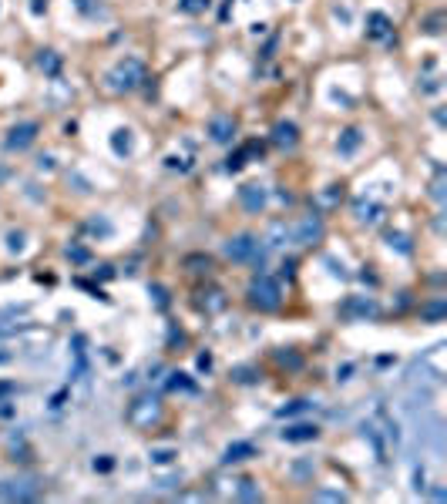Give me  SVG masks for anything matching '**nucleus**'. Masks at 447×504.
<instances>
[{
  "label": "nucleus",
  "mask_w": 447,
  "mask_h": 504,
  "mask_svg": "<svg viewBox=\"0 0 447 504\" xmlns=\"http://www.w3.org/2000/svg\"><path fill=\"white\" fill-rule=\"evenodd\" d=\"M108 88L118 91V94H128V91H138L145 81H148V71L138 57H121L111 71H108Z\"/></svg>",
  "instance_id": "1"
},
{
  "label": "nucleus",
  "mask_w": 447,
  "mask_h": 504,
  "mask_svg": "<svg viewBox=\"0 0 447 504\" xmlns=\"http://www.w3.org/2000/svg\"><path fill=\"white\" fill-rule=\"evenodd\" d=\"M245 296H249V303H253L255 310L269 313V310H280L282 289L272 276H255L253 283H249V289H245Z\"/></svg>",
  "instance_id": "2"
},
{
  "label": "nucleus",
  "mask_w": 447,
  "mask_h": 504,
  "mask_svg": "<svg viewBox=\"0 0 447 504\" xmlns=\"http://www.w3.org/2000/svg\"><path fill=\"white\" fill-rule=\"evenodd\" d=\"M323 239V219L319 215H303L289 225V242L293 246H316Z\"/></svg>",
  "instance_id": "3"
},
{
  "label": "nucleus",
  "mask_w": 447,
  "mask_h": 504,
  "mask_svg": "<svg viewBox=\"0 0 447 504\" xmlns=\"http://www.w3.org/2000/svg\"><path fill=\"white\" fill-rule=\"evenodd\" d=\"M222 252H226V259H232V262H249V259L259 256V235H253V233L232 235L229 242L222 246Z\"/></svg>",
  "instance_id": "4"
},
{
  "label": "nucleus",
  "mask_w": 447,
  "mask_h": 504,
  "mask_svg": "<svg viewBox=\"0 0 447 504\" xmlns=\"http://www.w3.org/2000/svg\"><path fill=\"white\" fill-rule=\"evenodd\" d=\"M38 121H17L11 131H7V138H4V145H7V152H24V148H31V145L38 142Z\"/></svg>",
  "instance_id": "5"
},
{
  "label": "nucleus",
  "mask_w": 447,
  "mask_h": 504,
  "mask_svg": "<svg viewBox=\"0 0 447 504\" xmlns=\"http://www.w3.org/2000/svg\"><path fill=\"white\" fill-rule=\"evenodd\" d=\"M158 414H162L158 401H155V397H141V401L131 403V410H128V420H131L135 427H152L155 420H158Z\"/></svg>",
  "instance_id": "6"
},
{
  "label": "nucleus",
  "mask_w": 447,
  "mask_h": 504,
  "mask_svg": "<svg viewBox=\"0 0 447 504\" xmlns=\"http://www.w3.org/2000/svg\"><path fill=\"white\" fill-rule=\"evenodd\" d=\"M38 494V484L31 478H21V481H0V498L4 501H31Z\"/></svg>",
  "instance_id": "7"
},
{
  "label": "nucleus",
  "mask_w": 447,
  "mask_h": 504,
  "mask_svg": "<svg viewBox=\"0 0 447 504\" xmlns=\"http://www.w3.org/2000/svg\"><path fill=\"white\" fill-rule=\"evenodd\" d=\"M239 202H243L245 212H263L269 202V192L263 185H255V181H245L243 189H239Z\"/></svg>",
  "instance_id": "8"
},
{
  "label": "nucleus",
  "mask_w": 447,
  "mask_h": 504,
  "mask_svg": "<svg viewBox=\"0 0 447 504\" xmlns=\"http://www.w3.org/2000/svg\"><path fill=\"white\" fill-rule=\"evenodd\" d=\"M367 38L370 40H390L394 38V21L380 11L367 13Z\"/></svg>",
  "instance_id": "9"
},
{
  "label": "nucleus",
  "mask_w": 447,
  "mask_h": 504,
  "mask_svg": "<svg viewBox=\"0 0 447 504\" xmlns=\"http://www.w3.org/2000/svg\"><path fill=\"white\" fill-rule=\"evenodd\" d=\"M353 212H357V219L363 222V225H380L383 215H387V208H383L380 202H373V198H357V202H353Z\"/></svg>",
  "instance_id": "10"
},
{
  "label": "nucleus",
  "mask_w": 447,
  "mask_h": 504,
  "mask_svg": "<svg viewBox=\"0 0 447 504\" xmlns=\"http://www.w3.org/2000/svg\"><path fill=\"white\" fill-rule=\"evenodd\" d=\"M209 138L216 145H229L232 138H236V121H232L229 115H216L209 121Z\"/></svg>",
  "instance_id": "11"
},
{
  "label": "nucleus",
  "mask_w": 447,
  "mask_h": 504,
  "mask_svg": "<svg viewBox=\"0 0 447 504\" xmlns=\"http://www.w3.org/2000/svg\"><path fill=\"white\" fill-rule=\"evenodd\" d=\"M272 145H280V148H296V145H299V128H296L293 121H276V128H272Z\"/></svg>",
  "instance_id": "12"
},
{
  "label": "nucleus",
  "mask_w": 447,
  "mask_h": 504,
  "mask_svg": "<svg viewBox=\"0 0 447 504\" xmlns=\"http://www.w3.org/2000/svg\"><path fill=\"white\" fill-rule=\"evenodd\" d=\"M282 440H289V444H303V440H316L319 437V427L316 424H293L286 427V430H280Z\"/></svg>",
  "instance_id": "13"
},
{
  "label": "nucleus",
  "mask_w": 447,
  "mask_h": 504,
  "mask_svg": "<svg viewBox=\"0 0 447 504\" xmlns=\"http://www.w3.org/2000/svg\"><path fill=\"white\" fill-rule=\"evenodd\" d=\"M249 457H255V447L245 444V440H239V444H229V447H226L222 464H239V461H249Z\"/></svg>",
  "instance_id": "14"
},
{
  "label": "nucleus",
  "mask_w": 447,
  "mask_h": 504,
  "mask_svg": "<svg viewBox=\"0 0 447 504\" xmlns=\"http://www.w3.org/2000/svg\"><path fill=\"white\" fill-rule=\"evenodd\" d=\"M360 142H363V131L346 128L343 135H340V142H336V152H340V155H353V152L360 148Z\"/></svg>",
  "instance_id": "15"
},
{
  "label": "nucleus",
  "mask_w": 447,
  "mask_h": 504,
  "mask_svg": "<svg viewBox=\"0 0 447 504\" xmlns=\"http://www.w3.org/2000/svg\"><path fill=\"white\" fill-rule=\"evenodd\" d=\"M38 67L48 74V78H57V74H61V54L57 51H38Z\"/></svg>",
  "instance_id": "16"
},
{
  "label": "nucleus",
  "mask_w": 447,
  "mask_h": 504,
  "mask_svg": "<svg viewBox=\"0 0 447 504\" xmlns=\"http://www.w3.org/2000/svg\"><path fill=\"white\" fill-rule=\"evenodd\" d=\"M111 148H115V155H121V158L131 155V152H135V138H131V131L118 128L115 135H111Z\"/></svg>",
  "instance_id": "17"
},
{
  "label": "nucleus",
  "mask_w": 447,
  "mask_h": 504,
  "mask_svg": "<svg viewBox=\"0 0 447 504\" xmlns=\"http://www.w3.org/2000/svg\"><path fill=\"white\" fill-rule=\"evenodd\" d=\"M286 239H289V225H286V222H272V225H269V233H266V239H263V242H266L269 249H280L282 242H286Z\"/></svg>",
  "instance_id": "18"
},
{
  "label": "nucleus",
  "mask_w": 447,
  "mask_h": 504,
  "mask_svg": "<svg viewBox=\"0 0 447 504\" xmlns=\"http://www.w3.org/2000/svg\"><path fill=\"white\" fill-rule=\"evenodd\" d=\"M346 316H353V313H357V316H377V303H373V299H363V296H357V299H350V303H346Z\"/></svg>",
  "instance_id": "19"
},
{
  "label": "nucleus",
  "mask_w": 447,
  "mask_h": 504,
  "mask_svg": "<svg viewBox=\"0 0 447 504\" xmlns=\"http://www.w3.org/2000/svg\"><path fill=\"white\" fill-rule=\"evenodd\" d=\"M71 4H74L84 17H108V11L101 7V0H71Z\"/></svg>",
  "instance_id": "20"
},
{
  "label": "nucleus",
  "mask_w": 447,
  "mask_h": 504,
  "mask_svg": "<svg viewBox=\"0 0 447 504\" xmlns=\"http://www.w3.org/2000/svg\"><path fill=\"white\" fill-rule=\"evenodd\" d=\"M168 390H175V393H195V383L185 374H168Z\"/></svg>",
  "instance_id": "21"
},
{
  "label": "nucleus",
  "mask_w": 447,
  "mask_h": 504,
  "mask_svg": "<svg viewBox=\"0 0 447 504\" xmlns=\"http://www.w3.org/2000/svg\"><path fill=\"white\" fill-rule=\"evenodd\" d=\"M387 246L390 249H397V252H404V256H410V239L404 233H387Z\"/></svg>",
  "instance_id": "22"
},
{
  "label": "nucleus",
  "mask_w": 447,
  "mask_h": 504,
  "mask_svg": "<svg viewBox=\"0 0 447 504\" xmlns=\"http://www.w3.org/2000/svg\"><path fill=\"white\" fill-rule=\"evenodd\" d=\"M212 0H179V11L182 13H205Z\"/></svg>",
  "instance_id": "23"
},
{
  "label": "nucleus",
  "mask_w": 447,
  "mask_h": 504,
  "mask_svg": "<svg viewBox=\"0 0 447 504\" xmlns=\"http://www.w3.org/2000/svg\"><path fill=\"white\" fill-rule=\"evenodd\" d=\"M88 233L91 235H111V222L104 219V215H94V219L88 222Z\"/></svg>",
  "instance_id": "24"
},
{
  "label": "nucleus",
  "mask_w": 447,
  "mask_h": 504,
  "mask_svg": "<svg viewBox=\"0 0 447 504\" xmlns=\"http://www.w3.org/2000/svg\"><path fill=\"white\" fill-rule=\"evenodd\" d=\"M313 403L309 401H296V403H289V407H280V417H293V414H303V410H309Z\"/></svg>",
  "instance_id": "25"
},
{
  "label": "nucleus",
  "mask_w": 447,
  "mask_h": 504,
  "mask_svg": "<svg viewBox=\"0 0 447 504\" xmlns=\"http://www.w3.org/2000/svg\"><path fill=\"white\" fill-rule=\"evenodd\" d=\"M340 198H343V189H336V185H330V192L319 195V202H323V206H336Z\"/></svg>",
  "instance_id": "26"
},
{
  "label": "nucleus",
  "mask_w": 447,
  "mask_h": 504,
  "mask_svg": "<svg viewBox=\"0 0 447 504\" xmlns=\"http://www.w3.org/2000/svg\"><path fill=\"white\" fill-rule=\"evenodd\" d=\"M243 165H245V148H243V152H236V155H229V162H226V172H239Z\"/></svg>",
  "instance_id": "27"
},
{
  "label": "nucleus",
  "mask_w": 447,
  "mask_h": 504,
  "mask_svg": "<svg viewBox=\"0 0 447 504\" xmlns=\"http://www.w3.org/2000/svg\"><path fill=\"white\" fill-rule=\"evenodd\" d=\"M7 249H11V252H24V233H11V235H7Z\"/></svg>",
  "instance_id": "28"
},
{
  "label": "nucleus",
  "mask_w": 447,
  "mask_h": 504,
  "mask_svg": "<svg viewBox=\"0 0 447 504\" xmlns=\"http://www.w3.org/2000/svg\"><path fill=\"white\" fill-rule=\"evenodd\" d=\"M239 494H243V498H249V501H253V498H259V491H255V481H239Z\"/></svg>",
  "instance_id": "29"
},
{
  "label": "nucleus",
  "mask_w": 447,
  "mask_h": 504,
  "mask_svg": "<svg viewBox=\"0 0 447 504\" xmlns=\"http://www.w3.org/2000/svg\"><path fill=\"white\" fill-rule=\"evenodd\" d=\"M67 259H74V262H88V249H81V246H67Z\"/></svg>",
  "instance_id": "30"
},
{
  "label": "nucleus",
  "mask_w": 447,
  "mask_h": 504,
  "mask_svg": "<svg viewBox=\"0 0 447 504\" xmlns=\"http://www.w3.org/2000/svg\"><path fill=\"white\" fill-rule=\"evenodd\" d=\"M236 380H239V383H253L255 370H249V366H239V370H236Z\"/></svg>",
  "instance_id": "31"
},
{
  "label": "nucleus",
  "mask_w": 447,
  "mask_h": 504,
  "mask_svg": "<svg viewBox=\"0 0 447 504\" xmlns=\"http://www.w3.org/2000/svg\"><path fill=\"white\" fill-rule=\"evenodd\" d=\"M172 457H175V451H152L155 464H172Z\"/></svg>",
  "instance_id": "32"
},
{
  "label": "nucleus",
  "mask_w": 447,
  "mask_h": 504,
  "mask_svg": "<svg viewBox=\"0 0 447 504\" xmlns=\"http://www.w3.org/2000/svg\"><path fill=\"white\" fill-rule=\"evenodd\" d=\"M165 165H168V168H179V172H189V162H182V158H175V155H168Z\"/></svg>",
  "instance_id": "33"
},
{
  "label": "nucleus",
  "mask_w": 447,
  "mask_h": 504,
  "mask_svg": "<svg viewBox=\"0 0 447 504\" xmlns=\"http://www.w3.org/2000/svg\"><path fill=\"white\" fill-rule=\"evenodd\" d=\"M115 467V461L111 457H101V461H94V471H111Z\"/></svg>",
  "instance_id": "34"
},
{
  "label": "nucleus",
  "mask_w": 447,
  "mask_h": 504,
  "mask_svg": "<svg viewBox=\"0 0 447 504\" xmlns=\"http://www.w3.org/2000/svg\"><path fill=\"white\" fill-rule=\"evenodd\" d=\"M434 198H444V175L434 179Z\"/></svg>",
  "instance_id": "35"
},
{
  "label": "nucleus",
  "mask_w": 447,
  "mask_h": 504,
  "mask_svg": "<svg viewBox=\"0 0 447 504\" xmlns=\"http://www.w3.org/2000/svg\"><path fill=\"white\" fill-rule=\"evenodd\" d=\"M38 168H40V172H51V168H54V158H51V155L38 158Z\"/></svg>",
  "instance_id": "36"
},
{
  "label": "nucleus",
  "mask_w": 447,
  "mask_h": 504,
  "mask_svg": "<svg viewBox=\"0 0 447 504\" xmlns=\"http://www.w3.org/2000/svg\"><path fill=\"white\" fill-rule=\"evenodd\" d=\"M152 293H155V299H158V306H165L168 303V296H165V289H162V286H155Z\"/></svg>",
  "instance_id": "37"
},
{
  "label": "nucleus",
  "mask_w": 447,
  "mask_h": 504,
  "mask_svg": "<svg viewBox=\"0 0 447 504\" xmlns=\"http://www.w3.org/2000/svg\"><path fill=\"white\" fill-rule=\"evenodd\" d=\"M441 17H431V21H427V34H441Z\"/></svg>",
  "instance_id": "38"
},
{
  "label": "nucleus",
  "mask_w": 447,
  "mask_h": 504,
  "mask_svg": "<svg viewBox=\"0 0 447 504\" xmlns=\"http://www.w3.org/2000/svg\"><path fill=\"white\" fill-rule=\"evenodd\" d=\"M316 498H323V501H343V494H333V491H319Z\"/></svg>",
  "instance_id": "39"
},
{
  "label": "nucleus",
  "mask_w": 447,
  "mask_h": 504,
  "mask_svg": "<svg viewBox=\"0 0 447 504\" xmlns=\"http://www.w3.org/2000/svg\"><path fill=\"white\" fill-rule=\"evenodd\" d=\"M31 11H34V13H44V11H48V0H34V4H31Z\"/></svg>",
  "instance_id": "40"
},
{
  "label": "nucleus",
  "mask_w": 447,
  "mask_h": 504,
  "mask_svg": "<svg viewBox=\"0 0 447 504\" xmlns=\"http://www.w3.org/2000/svg\"><path fill=\"white\" fill-rule=\"evenodd\" d=\"M209 366H212V357H209V353H202V357H199V370H209Z\"/></svg>",
  "instance_id": "41"
}]
</instances>
